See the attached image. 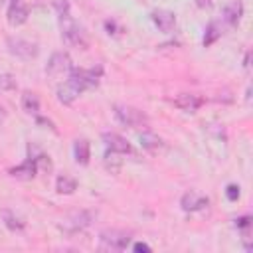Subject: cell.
Wrapping results in <instances>:
<instances>
[{"instance_id": "8fae6325", "label": "cell", "mask_w": 253, "mask_h": 253, "mask_svg": "<svg viewBox=\"0 0 253 253\" xmlns=\"http://www.w3.org/2000/svg\"><path fill=\"white\" fill-rule=\"evenodd\" d=\"M152 22L156 24L158 30L162 32H172L176 26V16L170 10H154L152 12Z\"/></svg>"}, {"instance_id": "7c38bea8", "label": "cell", "mask_w": 253, "mask_h": 253, "mask_svg": "<svg viewBox=\"0 0 253 253\" xmlns=\"http://www.w3.org/2000/svg\"><path fill=\"white\" fill-rule=\"evenodd\" d=\"M180 206H182L184 211H198L204 206H208V198H204V196H200L196 192H186L182 196V200H180Z\"/></svg>"}, {"instance_id": "ac0fdd59", "label": "cell", "mask_w": 253, "mask_h": 253, "mask_svg": "<svg viewBox=\"0 0 253 253\" xmlns=\"http://www.w3.org/2000/svg\"><path fill=\"white\" fill-rule=\"evenodd\" d=\"M2 217H4V223H6V227L8 229H12V231H22L24 229V219L22 217H18L14 211H10V210H4L2 211Z\"/></svg>"}, {"instance_id": "2e32d148", "label": "cell", "mask_w": 253, "mask_h": 253, "mask_svg": "<svg viewBox=\"0 0 253 253\" xmlns=\"http://www.w3.org/2000/svg\"><path fill=\"white\" fill-rule=\"evenodd\" d=\"M55 190L59 194H73L77 190V180L71 178V176H67V174H63V176H59L55 180Z\"/></svg>"}, {"instance_id": "603a6c76", "label": "cell", "mask_w": 253, "mask_h": 253, "mask_svg": "<svg viewBox=\"0 0 253 253\" xmlns=\"http://www.w3.org/2000/svg\"><path fill=\"white\" fill-rule=\"evenodd\" d=\"M225 196H227V200H229V202H235V200L239 198V186L229 184V186L225 188Z\"/></svg>"}, {"instance_id": "4316f807", "label": "cell", "mask_w": 253, "mask_h": 253, "mask_svg": "<svg viewBox=\"0 0 253 253\" xmlns=\"http://www.w3.org/2000/svg\"><path fill=\"white\" fill-rule=\"evenodd\" d=\"M0 2H4V0H0Z\"/></svg>"}, {"instance_id": "7402d4cb", "label": "cell", "mask_w": 253, "mask_h": 253, "mask_svg": "<svg viewBox=\"0 0 253 253\" xmlns=\"http://www.w3.org/2000/svg\"><path fill=\"white\" fill-rule=\"evenodd\" d=\"M36 160V168H38V172H49L51 170V160L45 156V154H40L38 158H34Z\"/></svg>"}, {"instance_id": "4fadbf2b", "label": "cell", "mask_w": 253, "mask_h": 253, "mask_svg": "<svg viewBox=\"0 0 253 253\" xmlns=\"http://www.w3.org/2000/svg\"><path fill=\"white\" fill-rule=\"evenodd\" d=\"M10 174H12L14 178H20V180H32V178L38 174V168H36V160H34V158H30V160L22 162L20 166L12 168V170H10Z\"/></svg>"}, {"instance_id": "6da1fadb", "label": "cell", "mask_w": 253, "mask_h": 253, "mask_svg": "<svg viewBox=\"0 0 253 253\" xmlns=\"http://www.w3.org/2000/svg\"><path fill=\"white\" fill-rule=\"evenodd\" d=\"M59 24H61V34H63V38H65L67 43H71L75 47H81V49L87 47L85 32L75 24V20L69 16V12L59 14Z\"/></svg>"}, {"instance_id": "d4e9b609", "label": "cell", "mask_w": 253, "mask_h": 253, "mask_svg": "<svg viewBox=\"0 0 253 253\" xmlns=\"http://www.w3.org/2000/svg\"><path fill=\"white\" fill-rule=\"evenodd\" d=\"M132 249H134V251H150V247H148L146 243H134Z\"/></svg>"}, {"instance_id": "cb8c5ba5", "label": "cell", "mask_w": 253, "mask_h": 253, "mask_svg": "<svg viewBox=\"0 0 253 253\" xmlns=\"http://www.w3.org/2000/svg\"><path fill=\"white\" fill-rule=\"evenodd\" d=\"M237 221V227H249V221H251V217L249 215H243V217H239V219H235Z\"/></svg>"}, {"instance_id": "277c9868", "label": "cell", "mask_w": 253, "mask_h": 253, "mask_svg": "<svg viewBox=\"0 0 253 253\" xmlns=\"http://www.w3.org/2000/svg\"><path fill=\"white\" fill-rule=\"evenodd\" d=\"M93 219H95V213H93V211L81 210V211H73L71 215H67V217L59 223V227H61L63 231H67V233H75V231H81V229L89 227Z\"/></svg>"}, {"instance_id": "9c48e42d", "label": "cell", "mask_w": 253, "mask_h": 253, "mask_svg": "<svg viewBox=\"0 0 253 253\" xmlns=\"http://www.w3.org/2000/svg\"><path fill=\"white\" fill-rule=\"evenodd\" d=\"M6 16H8V22L12 26H20V24H24L28 20V6L22 0H12L10 6H8Z\"/></svg>"}, {"instance_id": "ba28073f", "label": "cell", "mask_w": 253, "mask_h": 253, "mask_svg": "<svg viewBox=\"0 0 253 253\" xmlns=\"http://www.w3.org/2000/svg\"><path fill=\"white\" fill-rule=\"evenodd\" d=\"M103 140H105V146L111 150V152H117V154H128L132 148L128 144L126 138H123L121 134L117 132H105L103 134Z\"/></svg>"}, {"instance_id": "5bb4252c", "label": "cell", "mask_w": 253, "mask_h": 253, "mask_svg": "<svg viewBox=\"0 0 253 253\" xmlns=\"http://www.w3.org/2000/svg\"><path fill=\"white\" fill-rule=\"evenodd\" d=\"M241 16H243V6H241L239 0H235V2H231V4H227V6L223 8V20H225L229 26H235V24L241 20Z\"/></svg>"}, {"instance_id": "83f0119b", "label": "cell", "mask_w": 253, "mask_h": 253, "mask_svg": "<svg viewBox=\"0 0 253 253\" xmlns=\"http://www.w3.org/2000/svg\"><path fill=\"white\" fill-rule=\"evenodd\" d=\"M0 111H2V109H0Z\"/></svg>"}, {"instance_id": "d6986e66", "label": "cell", "mask_w": 253, "mask_h": 253, "mask_svg": "<svg viewBox=\"0 0 253 253\" xmlns=\"http://www.w3.org/2000/svg\"><path fill=\"white\" fill-rule=\"evenodd\" d=\"M140 144H142V148H146V150H156V148L162 144V140H160L154 132L144 130V132L140 134Z\"/></svg>"}, {"instance_id": "e0dca14e", "label": "cell", "mask_w": 253, "mask_h": 253, "mask_svg": "<svg viewBox=\"0 0 253 253\" xmlns=\"http://www.w3.org/2000/svg\"><path fill=\"white\" fill-rule=\"evenodd\" d=\"M22 109L26 113H30V115H36L40 111V99H38V95L32 93V91H26L22 95Z\"/></svg>"}, {"instance_id": "484cf974", "label": "cell", "mask_w": 253, "mask_h": 253, "mask_svg": "<svg viewBox=\"0 0 253 253\" xmlns=\"http://www.w3.org/2000/svg\"><path fill=\"white\" fill-rule=\"evenodd\" d=\"M198 4H200V6H210L211 2H210V0H198Z\"/></svg>"}, {"instance_id": "9a60e30c", "label": "cell", "mask_w": 253, "mask_h": 253, "mask_svg": "<svg viewBox=\"0 0 253 253\" xmlns=\"http://www.w3.org/2000/svg\"><path fill=\"white\" fill-rule=\"evenodd\" d=\"M73 156L79 164H87L89 162V156H91V150H89V142L85 138H79L75 140L73 144Z\"/></svg>"}, {"instance_id": "30bf717a", "label": "cell", "mask_w": 253, "mask_h": 253, "mask_svg": "<svg viewBox=\"0 0 253 253\" xmlns=\"http://www.w3.org/2000/svg\"><path fill=\"white\" fill-rule=\"evenodd\" d=\"M202 103H204V101H202L198 95H192V93H180V95L174 97V105H176L178 109L186 111V113L198 111V109L202 107Z\"/></svg>"}, {"instance_id": "52a82bcc", "label": "cell", "mask_w": 253, "mask_h": 253, "mask_svg": "<svg viewBox=\"0 0 253 253\" xmlns=\"http://www.w3.org/2000/svg\"><path fill=\"white\" fill-rule=\"evenodd\" d=\"M115 117L126 126H138V125L146 123V115L128 105H115Z\"/></svg>"}, {"instance_id": "7a4b0ae2", "label": "cell", "mask_w": 253, "mask_h": 253, "mask_svg": "<svg viewBox=\"0 0 253 253\" xmlns=\"http://www.w3.org/2000/svg\"><path fill=\"white\" fill-rule=\"evenodd\" d=\"M71 69H73V65H71L69 55L63 53V51H55V53L49 57V61H47L45 73H47L49 77H53V79H67L69 73H71Z\"/></svg>"}, {"instance_id": "5b68a950", "label": "cell", "mask_w": 253, "mask_h": 253, "mask_svg": "<svg viewBox=\"0 0 253 253\" xmlns=\"http://www.w3.org/2000/svg\"><path fill=\"white\" fill-rule=\"evenodd\" d=\"M85 89H83V85L79 83V79L73 75V73H69V77L63 81V85H59V89H57V99H59V103H63V105H71L81 93H83Z\"/></svg>"}, {"instance_id": "8992f818", "label": "cell", "mask_w": 253, "mask_h": 253, "mask_svg": "<svg viewBox=\"0 0 253 253\" xmlns=\"http://www.w3.org/2000/svg\"><path fill=\"white\" fill-rule=\"evenodd\" d=\"M6 45H8V51L12 55L22 57V59H32L38 55V45L30 40H24V38H8Z\"/></svg>"}, {"instance_id": "ffe728a7", "label": "cell", "mask_w": 253, "mask_h": 253, "mask_svg": "<svg viewBox=\"0 0 253 253\" xmlns=\"http://www.w3.org/2000/svg\"><path fill=\"white\" fill-rule=\"evenodd\" d=\"M221 36V28L215 24V22H210L208 28H206V36H204V45H211L217 38Z\"/></svg>"}, {"instance_id": "44dd1931", "label": "cell", "mask_w": 253, "mask_h": 253, "mask_svg": "<svg viewBox=\"0 0 253 253\" xmlns=\"http://www.w3.org/2000/svg\"><path fill=\"white\" fill-rule=\"evenodd\" d=\"M12 89H16V79H14V75L2 73V75H0V91H12Z\"/></svg>"}, {"instance_id": "3957f363", "label": "cell", "mask_w": 253, "mask_h": 253, "mask_svg": "<svg viewBox=\"0 0 253 253\" xmlns=\"http://www.w3.org/2000/svg\"><path fill=\"white\" fill-rule=\"evenodd\" d=\"M99 239H101V245L105 249H109V251H123L128 245V241H130V233L121 231V229H105V231H101Z\"/></svg>"}]
</instances>
